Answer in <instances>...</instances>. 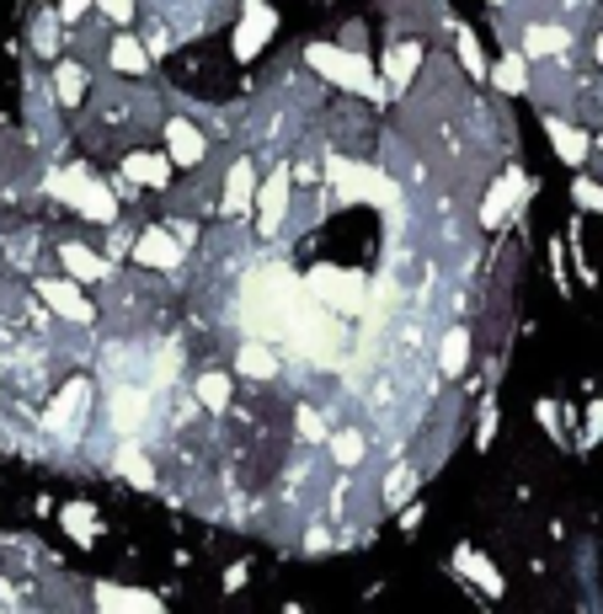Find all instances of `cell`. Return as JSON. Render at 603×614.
Segmentation results:
<instances>
[{
  "label": "cell",
  "instance_id": "1",
  "mask_svg": "<svg viewBox=\"0 0 603 614\" xmlns=\"http://www.w3.org/2000/svg\"><path fill=\"white\" fill-rule=\"evenodd\" d=\"M304 64L310 70H321L331 86H342V91H353V97H374V102H385L390 97V86L379 80V64L359 54V49H337V43H310L304 49Z\"/></svg>",
  "mask_w": 603,
  "mask_h": 614
},
{
  "label": "cell",
  "instance_id": "2",
  "mask_svg": "<svg viewBox=\"0 0 603 614\" xmlns=\"http://www.w3.org/2000/svg\"><path fill=\"white\" fill-rule=\"evenodd\" d=\"M49 192L64 198L75 214H86L91 225H113V220H118V198H113V187L102 183L91 166H64V172H54V177H49Z\"/></svg>",
  "mask_w": 603,
  "mask_h": 614
},
{
  "label": "cell",
  "instance_id": "3",
  "mask_svg": "<svg viewBox=\"0 0 603 614\" xmlns=\"http://www.w3.org/2000/svg\"><path fill=\"white\" fill-rule=\"evenodd\" d=\"M273 33H278V11L267 5V0H246L241 22H236V38H230V49H236V60L251 64L267 43H273Z\"/></svg>",
  "mask_w": 603,
  "mask_h": 614
},
{
  "label": "cell",
  "instance_id": "4",
  "mask_svg": "<svg viewBox=\"0 0 603 614\" xmlns=\"http://www.w3.org/2000/svg\"><path fill=\"white\" fill-rule=\"evenodd\" d=\"M38 300L54 310L60 321H70V326H91L97 321V305L86 300V289L75 284V278H38Z\"/></svg>",
  "mask_w": 603,
  "mask_h": 614
},
{
  "label": "cell",
  "instance_id": "5",
  "mask_svg": "<svg viewBox=\"0 0 603 614\" xmlns=\"http://www.w3.org/2000/svg\"><path fill=\"white\" fill-rule=\"evenodd\" d=\"M289 187H294L289 166H273V177H267L262 192H256V236H262V241L278 236V225H284V214H289V203H294Z\"/></svg>",
  "mask_w": 603,
  "mask_h": 614
},
{
  "label": "cell",
  "instance_id": "6",
  "mask_svg": "<svg viewBox=\"0 0 603 614\" xmlns=\"http://www.w3.org/2000/svg\"><path fill=\"white\" fill-rule=\"evenodd\" d=\"M256 209V166H251V155H236L230 161V172H225V192H219V214L225 220H241Z\"/></svg>",
  "mask_w": 603,
  "mask_h": 614
},
{
  "label": "cell",
  "instance_id": "7",
  "mask_svg": "<svg viewBox=\"0 0 603 614\" xmlns=\"http://www.w3.org/2000/svg\"><path fill=\"white\" fill-rule=\"evenodd\" d=\"M91 604L97 614H166V604L145 588H123V582H97L91 588Z\"/></svg>",
  "mask_w": 603,
  "mask_h": 614
},
{
  "label": "cell",
  "instance_id": "8",
  "mask_svg": "<svg viewBox=\"0 0 603 614\" xmlns=\"http://www.w3.org/2000/svg\"><path fill=\"white\" fill-rule=\"evenodd\" d=\"M166 155H172V166H203V155H209L203 128L192 118H181V113H172L166 118Z\"/></svg>",
  "mask_w": 603,
  "mask_h": 614
},
{
  "label": "cell",
  "instance_id": "9",
  "mask_svg": "<svg viewBox=\"0 0 603 614\" xmlns=\"http://www.w3.org/2000/svg\"><path fill=\"white\" fill-rule=\"evenodd\" d=\"M60 262L64 278H75V284H108L113 278V256H102V251H91L80 241H60Z\"/></svg>",
  "mask_w": 603,
  "mask_h": 614
},
{
  "label": "cell",
  "instance_id": "10",
  "mask_svg": "<svg viewBox=\"0 0 603 614\" xmlns=\"http://www.w3.org/2000/svg\"><path fill=\"white\" fill-rule=\"evenodd\" d=\"M192 401H198V412L225 417L230 401H236V374H230V368H198V379H192Z\"/></svg>",
  "mask_w": 603,
  "mask_h": 614
},
{
  "label": "cell",
  "instance_id": "11",
  "mask_svg": "<svg viewBox=\"0 0 603 614\" xmlns=\"http://www.w3.org/2000/svg\"><path fill=\"white\" fill-rule=\"evenodd\" d=\"M236 374H241L246 385H273V379L284 374V359H278V348L246 337L241 348H236Z\"/></svg>",
  "mask_w": 603,
  "mask_h": 614
},
{
  "label": "cell",
  "instance_id": "12",
  "mask_svg": "<svg viewBox=\"0 0 603 614\" xmlns=\"http://www.w3.org/2000/svg\"><path fill=\"white\" fill-rule=\"evenodd\" d=\"M544 139H550V150L566 161V166H582L588 161V150H593V139H588V128H577V123L555 118V113H544Z\"/></svg>",
  "mask_w": 603,
  "mask_h": 614
},
{
  "label": "cell",
  "instance_id": "13",
  "mask_svg": "<svg viewBox=\"0 0 603 614\" xmlns=\"http://www.w3.org/2000/svg\"><path fill=\"white\" fill-rule=\"evenodd\" d=\"M172 155H155V150H134L123 155V183L128 187H172Z\"/></svg>",
  "mask_w": 603,
  "mask_h": 614
},
{
  "label": "cell",
  "instance_id": "14",
  "mask_svg": "<svg viewBox=\"0 0 603 614\" xmlns=\"http://www.w3.org/2000/svg\"><path fill=\"white\" fill-rule=\"evenodd\" d=\"M134 262H139V267H155V273H172L181 262V241L172 230H145V236L134 241Z\"/></svg>",
  "mask_w": 603,
  "mask_h": 614
},
{
  "label": "cell",
  "instance_id": "15",
  "mask_svg": "<svg viewBox=\"0 0 603 614\" xmlns=\"http://www.w3.org/2000/svg\"><path fill=\"white\" fill-rule=\"evenodd\" d=\"M423 70V43H390L379 60V80L385 86H412V75Z\"/></svg>",
  "mask_w": 603,
  "mask_h": 614
},
{
  "label": "cell",
  "instance_id": "16",
  "mask_svg": "<svg viewBox=\"0 0 603 614\" xmlns=\"http://www.w3.org/2000/svg\"><path fill=\"white\" fill-rule=\"evenodd\" d=\"M113 471H118L128 487H139V491H155V487H161V476H155V454H145L139 443H123L118 460H113Z\"/></svg>",
  "mask_w": 603,
  "mask_h": 614
},
{
  "label": "cell",
  "instance_id": "17",
  "mask_svg": "<svg viewBox=\"0 0 603 614\" xmlns=\"http://www.w3.org/2000/svg\"><path fill=\"white\" fill-rule=\"evenodd\" d=\"M566 43H571V33L555 27V22H529L524 27V60H555V54H566Z\"/></svg>",
  "mask_w": 603,
  "mask_h": 614
},
{
  "label": "cell",
  "instance_id": "18",
  "mask_svg": "<svg viewBox=\"0 0 603 614\" xmlns=\"http://www.w3.org/2000/svg\"><path fill=\"white\" fill-rule=\"evenodd\" d=\"M108 70H118V75H150V49L134 38V33H118L113 43H108Z\"/></svg>",
  "mask_w": 603,
  "mask_h": 614
},
{
  "label": "cell",
  "instance_id": "19",
  "mask_svg": "<svg viewBox=\"0 0 603 614\" xmlns=\"http://www.w3.org/2000/svg\"><path fill=\"white\" fill-rule=\"evenodd\" d=\"M438 368H443L449 379H460V374L470 368V326H449V331H443V342H438Z\"/></svg>",
  "mask_w": 603,
  "mask_h": 614
},
{
  "label": "cell",
  "instance_id": "20",
  "mask_svg": "<svg viewBox=\"0 0 603 614\" xmlns=\"http://www.w3.org/2000/svg\"><path fill=\"white\" fill-rule=\"evenodd\" d=\"M60 524H64V535H70L75 546H91V540H97V529H102V518H97V508H91L86 497H75V502H64Z\"/></svg>",
  "mask_w": 603,
  "mask_h": 614
},
{
  "label": "cell",
  "instance_id": "21",
  "mask_svg": "<svg viewBox=\"0 0 603 614\" xmlns=\"http://www.w3.org/2000/svg\"><path fill=\"white\" fill-rule=\"evenodd\" d=\"M518 187H524V172L513 166V172H507L502 183L486 192V203H481V225H486V230H497V225L507 220V209H513V192H518Z\"/></svg>",
  "mask_w": 603,
  "mask_h": 614
},
{
  "label": "cell",
  "instance_id": "22",
  "mask_svg": "<svg viewBox=\"0 0 603 614\" xmlns=\"http://www.w3.org/2000/svg\"><path fill=\"white\" fill-rule=\"evenodd\" d=\"M454 566H460L465 577H476V588H481V593H491V599L507 588V582H502V572H497V566H491L481 551H470V546H460V551H454Z\"/></svg>",
  "mask_w": 603,
  "mask_h": 614
},
{
  "label": "cell",
  "instance_id": "23",
  "mask_svg": "<svg viewBox=\"0 0 603 614\" xmlns=\"http://www.w3.org/2000/svg\"><path fill=\"white\" fill-rule=\"evenodd\" d=\"M491 86H497V91H507V97H524V91H529V60L507 49L502 60L491 64Z\"/></svg>",
  "mask_w": 603,
  "mask_h": 614
},
{
  "label": "cell",
  "instance_id": "24",
  "mask_svg": "<svg viewBox=\"0 0 603 614\" xmlns=\"http://www.w3.org/2000/svg\"><path fill=\"white\" fill-rule=\"evenodd\" d=\"M54 97H60V108H80L86 102V64L80 60L54 64Z\"/></svg>",
  "mask_w": 603,
  "mask_h": 614
},
{
  "label": "cell",
  "instance_id": "25",
  "mask_svg": "<svg viewBox=\"0 0 603 614\" xmlns=\"http://www.w3.org/2000/svg\"><path fill=\"white\" fill-rule=\"evenodd\" d=\"M454 49H460V64L470 70V80H491V64H486V54H481V38H476L470 27H460Z\"/></svg>",
  "mask_w": 603,
  "mask_h": 614
},
{
  "label": "cell",
  "instance_id": "26",
  "mask_svg": "<svg viewBox=\"0 0 603 614\" xmlns=\"http://www.w3.org/2000/svg\"><path fill=\"white\" fill-rule=\"evenodd\" d=\"M60 11H43V16H38V22H33V33H27V38H33V49H38V54H43V60H54V54H60Z\"/></svg>",
  "mask_w": 603,
  "mask_h": 614
},
{
  "label": "cell",
  "instance_id": "27",
  "mask_svg": "<svg viewBox=\"0 0 603 614\" xmlns=\"http://www.w3.org/2000/svg\"><path fill=\"white\" fill-rule=\"evenodd\" d=\"M571 198H577L582 214H603V183H593V177H577V183H571Z\"/></svg>",
  "mask_w": 603,
  "mask_h": 614
},
{
  "label": "cell",
  "instance_id": "28",
  "mask_svg": "<svg viewBox=\"0 0 603 614\" xmlns=\"http://www.w3.org/2000/svg\"><path fill=\"white\" fill-rule=\"evenodd\" d=\"M97 11H102V16H108V22H128V16H134V0H97Z\"/></svg>",
  "mask_w": 603,
  "mask_h": 614
},
{
  "label": "cell",
  "instance_id": "29",
  "mask_svg": "<svg viewBox=\"0 0 603 614\" xmlns=\"http://www.w3.org/2000/svg\"><path fill=\"white\" fill-rule=\"evenodd\" d=\"M91 5H97V0H60V22H64V27H75Z\"/></svg>",
  "mask_w": 603,
  "mask_h": 614
},
{
  "label": "cell",
  "instance_id": "30",
  "mask_svg": "<svg viewBox=\"0 0 603 614\" xmlns=\"http://www.w3.org/2000/svg\"><path fill=\"white\" fill-rule=\"evenodd\" d=\"M491 433H497V412H491V401H486V406H481V433H476V443H481V449L491 443Z\"/></svg>",
  "mask_w": 603,
  "mask_h": 614
},
{
  "label": "cell",
  "instance_id": "31",
  "mask_svg": "<svg viewBox=\"0 0 603 614\" xmlns=\"http://www.w3.org/2000/svg\"><path fill=\"white\" fill-rule=\"evenodd\" d=\"M588 438H603V401H593V412H588Z\"/></svg>",
  "mask_w": 603,
  "mask_h": 614
},
{
  "label": "cell",
  "instance_id": "32",
  "mask_svg": "<svg viewBox=\"0 0 603 614\" xmlns=\"http://www.w3.org/2000/svg\"><path fill=\"white\" fill-rule=\"evenodd\" d=\"M593 60H599V70H603V33L593 38Z\"/></svg>",
  "mask_w": 603,
  "mask_h": 614
},
{
  "label": "cell",
  "instance_id": "33",
  "mask_svg": "<svg viewBox=\"0 0 603 614\" xmlns=\"http://www.w3.org/2000/svg\"><path fill=\"white\" fill-rule=\"evenodd\" d=\"M491 5H507V0H491Z\"/></svg>",
  "mask_w": 603,
  "mask_h": 614
},
{
  "label": "cell",
  "instance_id": "34",
  "mask_svg": "<svg viewBox=\"0 0 603 614\" xmlns=\"http://www.w3.org/2000/svg\"><path fill=\"white\" fill-rule=\"evenodd\" d=\"M43 5H49V0H43Z\"/></svg>",
  "mask_w": 603,
  "mask_h": 614
}]
</instances>
